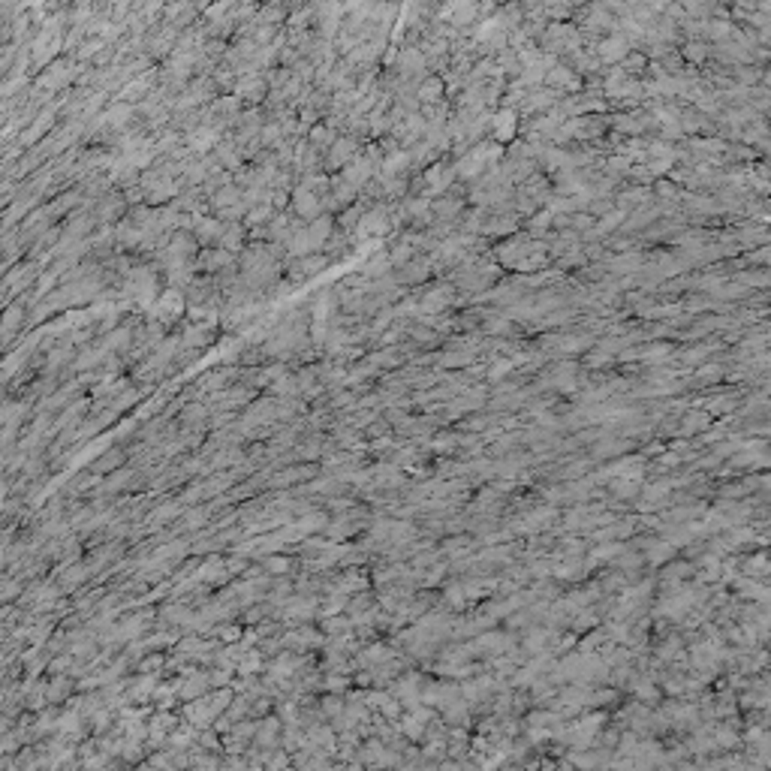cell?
<instances>
[{
	"label": "cell",
	"mask_w": 771,
	"mask_h": 771,
	"mask_svg": "<svg viewBox=\"0 0 771 771\" xmlns=\"http://www.w3.org/2000/svg\"><path fill=\"white\" fill-rule=\"evenodd\" d=\"M513 371H515L513 359H506V356H503V359H494V365L485 368V377H489V383H503V380H506V377L513 374Z\"/></svg>",
	"instance_id": "cell-12"
},
{
	"label": "cell",
	"mask_w": 771,
	"mask_h": 771,
	"mask_svg": "<svg viewBox=\"0 0 771 771\" xmlns=\"http://www.w3.org/2000/svg\"><path fill=\"white\" fill-rule=\"evenodd\" d=\"M612 361H615V359H612L609 353H603V350L591 347V350L585 353V356H581L579 365H581V368H588V371H600V368L605 371V368H612Z\"/></svg>",
	"instance_id": "cell-10"
},
{
	"label": "cell",
	"mask_w": 771,
	"mask_h": 771,
	"mask_svg": "<svg viewBox=\"0 0 771 771\" xmlns=\"http://www.w3.org/2000/svg\"><path fill=\"white\" fill-rule=\"evenodd\" d=\"M672 344H648V347H639V361H645V365H669V359H672Z\"/></svg>",
	"instance_id": "cell-6"
},
{
	"label": "cell",
	"mask_w": 771,
	"mask_h": 771,
	"mask_svg": "<svg viewBox=\"0 0 771 771\" xmlns=\"http://www.w3.org/2000/svg\"><path fill=\"white\" fill-rule=\"evenodd\" d=\"M733 404H735V398H714L711 404H708V410H711L714 416H720V413H729V410H733Z\"/></svg>",
	"instance_id": "cell-16"
},
{
	"label": "cell",
	"mask_w": 771,
	"mask_h": 771,
	"mask_svg": "<svg viewBox=\"0 0 771 771\" xmlns=\"http://www.w3.org/2000/svg\"><path fill=\"white\" fill-rule=\"evenodd\" d=\"M392 271H395V269H392V262H389V256H386V254H374L371 259H368V269H365L368 278L380 280V278H389Z\"/></svg>",
	"instance_id": "cell-11"
},
{
	"label": "cell",
	"mask_w": 771,
	"mask_h": 771,
	"mask_svg": "<svg viewBox=\"0 0 771 771\" xmlns=\"http://www.w3.org/2000/svg\"><path fill=\"white\" fill-rule=\"evenodd\" d=\"M389 214H392L389 205H386V208H383V205H380V208H371L368 214H361V220H359V235H361V238H368V235H371V238H383V235H389V232H392Z\"/></svg>",
	"instance_id": "cell-3"
},
{
	"label": "cell",
	"mask_w": 771,
	"mask_h": 771,
	"mask_svg": "<svg viewBox=\"0 0 771 771\" xmlns=\"http://www.w3.org/2000/svg\"><path fill=\"white\" fill-rule=\"evenodd\" d=\"M392 274H395L398 287H404V289H407V287H419V283H425V280H428L434 271H431L428 256H413L410 262L404 265V269H395Z\"/></svg>",
	"instance_id": "cell-4"
},
{
	"label": "cell",
	"mask_w": 771,
	"mask_h": 771,
	"mask_svg": "<svg viewBox=\"0 0 771 771\" xmlns=\"http://www.w3.org/2000/svg\"><path fill=\"white\" fill-rule=\"evenodd\" d=\"M591 52H594V58L600 60V67H603V64H605V67H618L621 60H624L633 49H630V43H627V39L621 36V34H609V36H603Z\"/></svg>",
	"instance_id": "cell-2"
},
{
	"label": "cell",
	"mask_w": 771,
	"mask_h": 771,
	"mask_svg": "<svg viewBox=\"0 0 771 771\" xmlns=\"http://www.w3.org/2000/svg\"><path fill=\"white\" fill-rule=\"evenodd\" d=\"M678 54H681L684 64L693 69V67H699V64H705V60H708V45L702 43V39H687Z\"/></svg>",
	"instance_id": "cell-7"
},
{
	"label": "cell",
	"mask_w": 771,
	"mask_h": 771,
	"mask_svg": "<svg viewBox=\"0 0 771 771\" xmlns=\"http://www.w3.org/2000/svg\"><path fill=\"white\" fill-rule=\"evenodd\" d=\"M413 97L419 106H431V103H440V100H446V85L443 78H440L437 73H428L422 78V82L413 85Z\"/></svg>",
	"instance_id": "cell-5"
},
{
	"label": "cell",
	"mask_w": 771,
	"mask_h": 771,
	"mask_svg": "<svg viewBox=\"0 0 771 771\" xmlns=\"http://www.w3.org/2000/svg\"><path fill=\"white\" fill-rule=\"evenodd\" d=\"M723 377H726L723 361H702V365L696 368V383L699 386H717Z\"/></svg>",
	"instance_id": "cell-8"
},
{
	"label": "cell",
	"mask_w": 771,
	"mask_h": 771,
	"mask_svg": "<svg viewBox=\"0 0 771 771\" xmlns=\"http://www.w3.org/2000/svg\"><path fill=\"white\" fill-rule=\"evenodd\" d=\"M648 64H651V60H648V58H645V54H642V52H630V54H627V58H624V60H621V69H624V73H627V76H633V78H639V76L645 73V69H648Z\"/></svg>",
	"instance_id": "cell-13"
},
{
	"label": "cell",
	"mask_w": 771,
	"mask_h": 771,
	"mask_svg": "<svg viewBox=\"0 0 771 771\" xmlns=\"http://www.w3.org/2000/svg\"><path fill=\"white\" fill-rule=\"evenodd\" d=\"M518 130H522V121H518V112H513V109H494L491 112V142L494 145H503L506 148L509 142H515Z\"/></svg>",
	"instance_id": "cell-1"
},
{
	"label": "cell",
	"mask_w": 771,
	"mask_h": 771,
	"mask_svg": "<svg viewBox=\"0 0 771 771\" xmlns=\"http://www.w3.org/2000/svg\"><path fill=\"white\" fill-rule=\"evenodd\" d=\"M651 193H654V199H663V202H678L684 196L681 187H675L669 178H657L654 184H651Z\"/></svg>",
	"instance_id": "cell-9"
},
{
	"label": "cell",
	"mask_w": 771,
	"mask_h": 771,
	"mask_svg": "<svg viewBox=\"0 0 771 771\" xmlns=\"http://www.w3.org/2000/svg\"><path fill=\"white\" fill-rule=\"evenodd\" d=\"M708 425V416H702V413H690L687 416V422H684V434H690V431H696V428H705Z\"/></svg>",
	"instance_id": "cell-15"
},
{
	"label": "cell",
	"mask_w": 771,
	"mask_h": 771,
	"mask_svg": "<svg viewBox=\"0 0 771 771\" xmlns=\"http://www.w3.org/2000/svg\"><path fill=\"white\" fill-rule=\"evenodd\" d=\"M356 151H359V145H356V142H353V139H344V142H337V145H335L332 160H335V163H344L350 154H356Z\"/></svg>",
	"instance_id": "cell-14"
}]
</instances>
